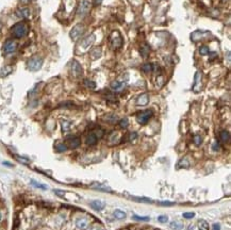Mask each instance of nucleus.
Wrapping results in <instances>:
<instances>
[{"label":"nucleus","mask_w":231,"mask_h":230,"mask_svg":"<svg viewBox=\"0 0 231 230\" xmlns=\"http://www.w3.org/2000/svg\"><path fill=\"white\" fill-rule=\"evenodd\" d=\"M30 183H31V184H32V185H33V187H34V188H40V190H43V191H46V190H48V185L44 184V183H41V182H37V181H35L34 179H31Z\"/></svg>","instance_id":"17"},{"label":"nucleus","mask_w":231,"mask_h":230,"mask_svg":"<svg viewBox=\"0 0 231 230\" xmlns=\"http://www.w3.org/2000/svg\"><path fill=\"white\" fill-rule=\"evenodd\" d=\"M136 136H137L136 132H132V133L129 134V139H130V141H133V139H136Z\"/></svg>","instance_id":"39"},{"label":"nucleus","mask_w":231,"mask_h":230,"mask_svg":"<svg viewBox=\"0 0 231 230\" xmlns=\"http://www.w3.org/2000/svg\"><path fill=\"white\" fill-rule=\"evenodd\" d=\"M16 49H17V43L13 40L7 41L6 44H4V46H3L4 53H7V55H9V53H13Z\"/></svg>","instance_id":"8"},{"label":"nucleus","mask_w":231,"mask_h":230,"mask_svg":"<svg viewBox=\"0 0 231 230\" xmlns=\"http://www.w3.org/2000/svg\"><path fill=\"white\" fill-rule=\"evenodd\" d=\"M125 85H126V82L123 81L121 79H117L111 83V89L114 90V91H120L125 87Z\"/></svg>","instance_id":"10"},{"label":"nucleus","mask_w":231,"mask_h":230,"mask_svg":"<svg viewBox=\"0 0 231 230\" xmlns=\"http://www.w3.org/2000/svg\"><path fill=\"white\" fill-rule=\"evenodd\" d=\"M178 166L179 167H180V166H182V167H189V166H190V163H189L188 159H186V158H184V159H182L180 162H179Z\"/></svg>","instance_id":"33"},{"label":"nucleus","mask_w":231,"mask_h":230,"mask_svg":"<svg viewBox=\"0 0 231 230\" xmlns=\"http://www.w3.org/2000/svg\"><path fill=\"white\" fill-rule=\"evenodd\" d=\"M91 9V2L89 0H80L79 6H78L77 14L80 17H84L87 15V13L90 12Z\"/></svg>","instance_id":"3"},{"label":"nucleus","mask_w":231,"mask_h":230,"mask_svg":"<svg viewBox=\"0 0 231 230\" xmlns=\"http://www.w3.org/2000/svg\"><path fill=\"white\" fill-rule=\"evenodd\" d=\"M94 53H95V56H93V59L99 58V56H101V49L100 48H94V50L92 51V55H94Z\"/></svg>","instance_id":"32"},{"label":"nucleus","mask_w":231,"mask_h":230,"mask_svg":"<svg viewBox=\"0 0 231 230\" xmlns=\"http://www.w3.org/2000/svg\"><path fill=\"white\" fill-rule=\"evenodd\" d=\"M101 1H102V0H95V6H97V4H100Z\"/></svg>","instance_id":"46"},{"label":"nucleus","mask_w":231,"mask_h":230,"mask_svg":"<svg viewBox=\"0 0 231 230\" xmlns=\"http://www.w3.org/2000/svg\"><path fill=\"white\" fill-rule=\"evenodd\" d=\"M188 230H199V228L197 226H195V225H192V226L189 227Z\"/></svg>","instance_id":"43"},{"label":"nucleus","mask_w":231,"mask_h":230,"mask_svg":"<svg viewBox=\"0 0 231 230\" xmlns=\"http://www.w3.org/2000/svg\"><path fill=\"white\" fill-rule=\"evenodd\" d=\"M158 221H159L160 223H162V224L167 223V222H168V216L167 215H160V216H158Z\"/></svg>","instance_id":"37"},{"label":"nucleus","mask_w":231,"mask_h":230,"mask_svg":"<svg viewBox=\"0 0 231 230\" xmlns=\"http://www.w3.org/2000/svg\"><path fill=\"white\" fill-rule=\"evenodd\" d=\"M219 138L223 143H228V142L230 141V133L226 130H223L219 134Z\"/></svg>","instance_id":"20"},{"label":"nucleus","mask_w":231,"mask_h":230,"mask_svg":"<svg viewBox=\"0 0 231 230\" xmlns=\"http://www.w3.org/2000/svg\"><path fill=\"white\" fill-rule=\"evenodd\" d=\"M132 200H135L137 203H152L154 200H151L149 197H137V196H131Z\"/></svg>","instance_id":"18"},{"label":"nucleus","mask_w":231,"mask_h":230,"mask_svg":"<svg viewBox=\"0 0 231 230\" xmlns=\"http://www.w3.org/2000/svg\"><path fill=\"white\" fill-rule=\"evenodd\" d=\"M113 215H114V218H117V219H124V218L127 216V215H126V213H125L124 211L119 210V209H116V210L114 211Z\"/></svg>","instance_id":"21"},{"label":"nucleus","mask_w":231,"mask_h":230,"mask_svg":"<svg viewBox=\"0 0 231 230\" xmlns=\"http://www.w3.org/2000/svg\"><path fill=\"white\" fill-rule=\"evenodd\" d=\"M91 208L94 209L95 211H101L106 207V203L102 200H93L90 203Z\"/></svg>","instance_id":"12"},{"label":"nucleus","mask_w":231,"mask_h":230,"mask_svg":"<svg viewBox=\"0 0 231 230\" xmlns=\"http://www.w3.org/2000/svg\"><path fill=\"white\" fill-rule=\"evenodd\" d=\"M91 230H102V229H101L99 226H97V225H96V226H93L92 228H91Z\"/></svg>","instance_id":"45"},{"label":"nucleus","mask_w":231,"mask_h":230,"mask_svg":"<svg viewBox=\"0 0 231 230\" xmlns=\"http://www.w3.org/2000/svg\"><path fill=\"white\" fill-rule=\"evenodd\" d=\"M133 218L135 221H143V222H148L150 219L148 216H139V215H133Z\"/></svg>","instance_id":"34"},{"label":"nucleus","mask_w":231,"mask_h":230,"mask_svg":"<svg viewBox=\"0 0 231 230\" xmlns=\"http://www.w3.org/2000/svg\"><path fill=\"white\" fill-rule=\"evenodd\" d=\"M84 84L85 86H87L89 89H95L96 87V83L94 81H92V80H89V79H85L84 80Z\"/></svg>","instance_id":"27"},{"label":"nucleus","mask_w":231,"mask_h":230,"mask_svg":"<svg viewBox=\"0 0 231 230\" xmlns=\"http://www.w3.org/2000/svg\"><path fill=\"white\" fill-rule=\"evenodd\" d=\"M3 165H7V166H13V165L10 164L9 162H3Z\"/></svg>","instance_id":"47"},{"label":"nucleus","mask_w":231,"mask_h":230,"mask_svg":"<svg viewBox=\"0 0 231 230\" xmlns=\"http://www.w3.org/2000/svg\"><path fill=\"white\" fill-rule=\"evenodd\" d=\"M76 226L78 229L80 230H85L89 227V221L85 218H80L76 221Z\"/></svg>","instance_id":"11"},{"label":"nucleus","mask_w":231,"mask_h":230,"mask_svg":"<svg viewBox=\"0 0 231 230\" xmlns=\"http://www.w3.org/2000/svg\"><path fill=\"white\" fill-rule=\"evenodd\" d=\"M152 114H154V113H152L151 110L142 111V112H140L136 116L137 123L141 124V125H146V124L148 123V120H150V117L152 116Z\"/></svg>","instance_id":"4"},{"label":"nucleus","mask_w":231,"mask_h":230,"mask_svg":"<svg viewBox=\"0 0 231 230\" xmlns=\"http://www.w3.org/2000/svg\"><path fill=\"white\" fill-rule=\"evenodd\" d=\"M67 144H68V146L71 147V148H77V147L80 146V144H81V139L79 138H77V136H68L66 139Z\"/></svg>","instance_id":"9"},{"label":"nucleus","mask_w":231,"mask_h":230,"mask_svg":"<svg viewBox=\"0 0 231 230\" xmlns=\"http://www.w3.org/2000/svg\"><path fill=\"white\" fill-rule=\"evenodd\" d=\"M54 148H56V150L58 152H64V151H66L67 149H68V147H67L65 144H63V143H59V144H57Z\"/></svg>","instance_id":"26"},{"label":"nucleus","mask_w":231,"mask_h":230,"mask_svg":"<svg viewBox=\"0 0 231 230\" xmlns=\"http://www.w3.org/2000/svg\"><path fill=\"white\" fill-rule=\"evenodd\" d=\"M17 159L19 160L20 162H22L24 164H28V162H29V160L28 159H25V158H22V157H17Z\"/></svg>","instance_id":"40"},{"label":"nucleus","mask_w":231,"mask_h":230,"mask_svg":"<svg viewBox=\"0 0 231 230\" xmlns=\"http://www.w3.org/2000/svg\"><path fill=\"white\" fill-rule=\"evenodd\" d=\"M54 193H56L57 195H59L60 197H63V196L65 195V192H63V191H58V190H56V191H54Z\"/></svg>","instance_id":"41"},{"label":"nucleus","mask_w":231,"mask_h":230,"mask_svg":"<svg viewBox=\"0 0 231 230\" xmlns=\"http://www.w3.org/2000/svg\"><path fill=\"white\" fill-rule=\"evenodd\" d=\"M142 71H144V73H151L152 71H154V65H152L151 63H146L144 64V65L142 66Z\"/></svg>","instance_id":"24"},{"label":"nucleus","mask_w":231,"mask_h":230,"mask_svg":"<svg viewBox=\"0 0 231 230\" xmlns=\"http://www.w3.org/2000/svg\"><path fill=\"white\" fill-rule=\"evenodd\" d=\"M210 52V49L208 46H201L200 48H199V53L202 56H206V55H209Z\"/></svg>","instance_id":"28"},{"label":"nucleus","mask_w":231,"mask_h":230,"mask_svg":"<svg viewBox=\"0 0 231 230\" xmlns=\"http://www.w3.org/2000/svg\"><path fill=\"white\" fill-rule=\"evenodd\" d=\"M149 102V96L148 94H142L141 96L137 98L136 105H146Z\"/></svg>","instance_id":"14"},{"label":"nucleus","mask_w":231,"mask_h":230,"mask_svg":"<svg viewBox=\"0 0 231 230\" xmlns=\"http://www.w3.org/2000/svg\"><path fill=\"white\" fill-rule=\"evenodd\" d=\"M94 40H95V35L94 34H91L90 37H87L84 41H83V43H82L83 46H84L85 48H87L91 45V44L94 42Z\"/></svg>","instance_id":"22"},{"label":"nucleus","mask_w":231,"mask_h":230,"mask_svg":"<svg viewBox=\"0 0 231 230\" xmlns=\"http://www.w3.org/2000/svg\"><path fill=\"white\" fill-rule=\"evenodd\" d=\"M1 218H2V214H1V212H0V221H1Z\"/></svg>","instance_id":"49"},{"label":"nucleus","mask_w":231,"mask_h":230,"mask_svg":"<svg viewBox=\"0 0 231 230\" xmlns=\"http://www.w3.org/2000/svg\"><path fill=\"white\" fill-rule=\"evenodd\" d=\"M42 65H43V59L41 56H33L31 58L27 63V66L31 71H37L41 69Z\"/></svg>","instance_id":"2"},{"label":"nucleus","mask_w":231,"mask_h":230,"mask_svg":"<svg viewBox=\"0 0 231 230\" xmlns=\"http://www.w3.org/2000/svg\"><path fill=\"white\" fill-rule=\"evenodd\" d=\"M160 206H164V207H170V206H174L175 205V203H173V201H159Z\"/></svg>","instance_id":"38"},{"label":"nucleus","mask_w":231,"mask_h":230,"mask_svg":"<svg viewBox=\"0 0 231 230\" xmlns=\"http://www.w3.org/2000/svg\"><path fill=\"white\" fill-rule=\"evenodd\" d=\"M213 150L216 151V150H219V143H215L213 145Z\"/></svg>","instance_id":"42"},{"label":"nucleus","mask_w":231,"mask_h":230,"mask_svg":"<svg viewBox=\"0 0 231 230\" xmlns=\"http://www.w3.org/2000/svg\"><path fill=\"white\" fill-rule=\"evenodd\" d=\"M83 32H84V27H83V25L78 24L77 26H75V27L71 30V33H69V35H71V40L76 41L80 37H81V34H82Z\"/></svg>","instance_id":"5"},{"label":"nucleus","mask_w":231,"mask_h":230,"mask_svg":"<svg viewBox=\"0 0 231 230\" xmlns=\"http://www.w3.org/2000/svg\"><path fill=\"white\" fill-rule=\"evenodd\" d=\"M200 80H201V74L199 71H197L195 76V84H194L193 87L194 92H198L200 90Z\"/></svg>","instance_id":"16"},{"label":"nucleus","mask_w":231,"mask_h":230,"mask_svg":"<svg viewBox=\"0 0 231 230\" xmlns=\"http://www.w3.org/2000/svg\"><path fill=\"white\" fill-rule=\"evenodd\" d=\"M111 40V43H112V46L113 48H120L121 45H123V38H121L120 34L117 32V31H114L112 33V35H111L110 37Z\"/></svg>","instance_id":"6"},{"label":"nucleus","mask_w":231,"mask_h":230,"mask_svg":"<svg viewBox=\"0 0 231 230\" xmlns=\"http://www.w3.org/2000/svg\"><path fill=\"white\" fill-rule=\"evenodd\" d=\"M213 230H220V225L219 224H214L213 225Z\"/></svg>","instance_id":"44"},{"label":"nucleus","mask_w":231,"mask_h":230,"mask_svg":"<svg viewBox=\"0 0 231 230\" xmlns=\"http://www.w3.org/2000/svg\"><path fill=\"white\" fill-rule=\"evenodd\" d=\"M97 136H96V134L94 133V132H92V133H90L89 135L86 136V144L87 145H90V146H92V145H95L96 143H97Z\"/></svg>","instance_id":"15"},{"label":"nucleus","mask_w":231,"mask_h":230,"mask_svg":"<svg viewBox=\"0 0 231 230\" xmlns=\"http://www.w3.org/2000/svg\"><path fill=\"white\" fill-rule=\"evenodd\" d=\"M198 228H199V230H209V225L207 224V222L200 221V222H199Z\"/></svg>","instance_id":"29"},{"label":"nucleus","mask_w":231,"mask_h":230,"mask_svg":"<svg viewBox=\"0 0 231 230\" xmlns=\"http://www.w3.org/2000/svg\"><path fill=\"white\" fill-rule=\"evenodd\" d=\"M11 73H12V67L11 66H4L3 68L1 69V71H0V76L6 77Z\"/></svg>","instance_id":"25"},{"label":"nucleus","mask_w":231,"mask_h":230,"mask_svg":"<svg viewBox=\"0 0 231 230\" xmlns=\"http://www.w3.org/2000/svg\"><path fill=\"white\" fill-rule=\"evenodd\" d=\"M170 227L172 228L173 230H181L183 229V224L180 223V222H172V223L170 224Z\"/></svg>","instance_id":"23"},{"label":"nucleus","mask_w":231,"mask_h":230,"mask_svg":"<svg viewBox=\"0 0 231 230\" xmlns=\"http://www.w3.org/2000/svg\"><path fill=\"white\" fill-rule=\"evenodd\" d=\"M28 32H29V28H28V25L24 22H17L11 28V33L13 34V37L16 38H22L26 37Z\"/></svg>","instance_id":"1"},{"label":"nucleus","mask_w":231,"mask_h":230,"mask_svg":"<svg viewBox=\"0 0 231 230\" xmlns=\"http://www.w3.org/2000/svg\"><path fill=\"white\" fill-rule=\"evenodd\" d=\"M20 1H22V3H28V2H29L30 0H20Z\"/></svg>","instance_id":"48"},{"label":"nucleus","mask_w":231,"mask_h":230,"mask_svg":"<svg viewBox=\"0 0 231 230\" xmlns=\"http://www.w3.org/2000/svg\"><path fill=\"white\" fill-rule=\"evenodd\" d=\"M149 52H150V48L148 45H146V44H144L141 47V49H140V53H141V56L143 58H147Z\"/></svg>","instance_id":"19"},{"label":"nucleus","mask_w":231,"mask_h":230,"mask_svg":"<svg viewBox=\"0 0 231 230\" xmlns=\"http://www.w3.org/2000/svg\"><path fill=\"white\" fill-rule=\"evenodd\" d=\"M193 141H194V143H195V145L199 146L201 144V142H202V139H201L200 135H195V136H194V139H193Z\"/></svg>","instance_id":"36"},{"label":"nucleus","mask_w":231,"mask_h":230,"mask_svg":"<svg viewBox=\"0 0 231 230\" xmlns=\"http://www.w3.org/2000/svg\"><path fill=\"white\" fill-rule=\"evenodd\" d=\"M182 216L186 219H191L195 216V213H194V212H185V213L182 214Z\"/></svg>","instance_id":"35"},{"label":"nucleus","mask_w":231,"mask_h":230,"mask_svg":"<svg viewBox=\"0 0 231 230\" xmlns=\"http://www.w3.org/2000/svg\"><path fill=\"white\" fill-rule=\"evenodd\" d=\"M16 14L18 17H20V18H29L30 17V10L27 9V7H22V9H19L16 11Z\"/></svg>","instance_id":"13"},{"label":"nucleus","mask_w":231,"mask_h":230,"mask_svg":"<svg viewBox=\"0 0 231 230\" xmlns=\"http://www.w3.org/2000/svg\"><path fill=\"white\" fill-rule=\"evenodd\" d=\"M71 71L74 77H80L82 75V67L79 64V62L74 60L71 64Z\"/></svg>","instance_id":"7"},{"label":"nucleus","mask_w":231,"mask_h":230,"mask_svg":"<svg viewBox=\"0 0 231 230\" xmlns=\"http://www.w3.org/2000/svg\"><path fill=\"white\" fill-rule=\"evenodd\" d=\"M119 126H120V128H127L129 126V120L128 118H123V120H119Z\"/></svg>","instance_id":"30"},{"label":"nucleus","mask_w":231,"mask_h":230,"mask_svg":"<svg viewBox=\"0 0 231 230\" xmlns=\"http://www.w3.org/2000/svg\"><path fill=\"white\" fill-rule=\"evenodd\" d=\"M62 128H63V131H68L69 128H71V123L67 120H63L62 121Z\"/></svg>","instance_id":"31"}]
</instances>
